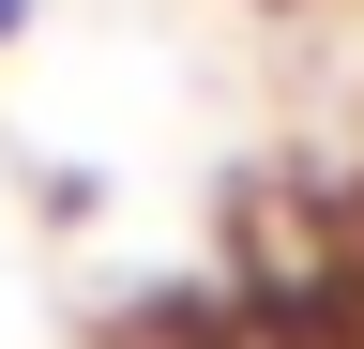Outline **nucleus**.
I'll list each match as a JSON object with an SVG mask.
<instances>
[{"label":"nucleus","mask_w":364,"mask_h":349,"mask_svg":"<svg viewBox=\"0 0 364 349\" xmlns=\"http://www.w3.org/2000/svg\"><path fill=\"white\" fill-rule=\"evenodd\" d=\"M16 16H31V0H0V31H16Z\"/></svg>","instance_id":"nucleus-1"}]
</instances>
